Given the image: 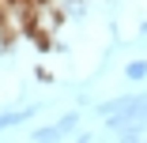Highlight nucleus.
I'll use <instances>...</instances> for the list:
<instances>
[{"mask_svg":"<svg viewBox=\"0 0 147 143\" xmlns=\"http://www.w3.org/2000/svg\"><path fill=\"white\" fill-rule=\"evenodd\" d=\"M64 19H68V15H64V8L57 4V0H34L26 38H34L38 49H53V38H57V30H61Z\"/></svg>","mask_w":147,"mask_h":143,"instance_id":"nucleus-1","label":"nucleus"},{"mask_svg":"<svg viewBox=\"0 0 147 143\" xmlns=\"http://www.w3.org/2000/svg\"><path fill=\"white\" fill-rule=\"evenodd\" d=\"M34 113H38L34 105H26V109H4V113H0V128H19V124L30 121Z\"/></svg>","mask_w":147,"mask_h":143,"instance_id":"nucleus-2","label":"nucleus"},{"mask_svg":"<svg viewBox=\"0 0 147 143\" xmlns=\"http://www.w3.org/2000/svg\"><path fill=\"white\" fill-rule=\"evenodd\" d=\"M125 79L128 83H147V60H128L125 64Z\"/></svg>","mask_w":147,"mask_h":143,"instance_id":"nucleus-3","label":"nucleus"},{"mask_svg":"<svg viewBox=\"0 0 147 143\" xmlns=\"http://www.w3.org/2000/svg\"><path fill=\"white\" fill-rule=\"evenodd\" d=\"M38 143H53V139H64V132L57 128V124H45V128H38V132H30Z\"/></svg>","mask_w":147,"mask_h":143,"instance_id":"nucleus-4","label":"nucleus"},{"mask_svg":"<svg viewBox=\"0 0 147 143\" xmlns=\"http://www.w3.org/2000/svg\"><path fill=\"white\" fill-rule=\"evenodd\" d=\"M57 128H61L64 136H72V132L79 128V113H64V117H61V121H57Z\"/></svg>","mask_w":147,"mask_h":143,"instance_id":"nucleus-5","label":"nucleus"},{"mask_svg":"<svg viewBox=\"0 0 147 143\" xmlns=\"http://www.w3.org/2000/svg\"><path fill=\"white\" fill-rule=\"evenodd\" d=\"M0 30H4V0H0Z\"/></svg>","mask_w":147,"mask_h":143,"instance_id":"nucleus-6","label":"nucleus"},{"mask_svg":"<svg viewBox=\"0 0 147 143\" xmlns=\"http://www.w3.org/2000/svg\"><path fill=\"white\" fill-rule=\"evenodd\" d=\"M140 38H147V23H143V26H140Z\"/></svg>","mask_w":147,"mask_h":143,"instance_id":"nucleus-7","label":"nucleus"},{"mask_svg":"<svg viewBox=\"0 0 147 143\" xmlns=\"http://www.w3.org/2000/svg\"><path fill=\"white\" fill-rule=\"evenodd\" d=\"M0 132H4V128H0Z\"/></svg>","mask_w":147,"mask_h":143,"instance_id":"nucleus-8","label":"nucleus"}]
</instances>
